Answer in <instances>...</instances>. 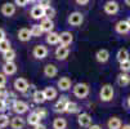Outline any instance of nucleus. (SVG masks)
Segmentation results:
<instances>
[{
	"label": "nucleus",
	"mask_w": 130,
	"mask_h": 129,
	"mask_svg": "<svg viewBox=\"0 0 130 129\" xmlns=\"http://www.w3.org/2000/svg\"><path fill=\"white\" fill-rule=\"evenodd\" d=\"M115 96V90H113V87L111 85V84H104L102 85L101 88V92H99V97L103 102H109V101H112Z\"/></svg>",
	"instance_id": "nucleus-1"
},
{
	"label": "nucleus",
	"mask_w": 130,
	"mask_h": 129,
	"mask_svg": "<svg viewBox=\"0 0 130 129\" xmlns=\"http://www.w3.org/2000/svg\"><path fill=\"white\" fill-rule=\"evenodd\" d=\"M73 94H75V97L83 99V98H86L89 96V92H90V88L88 84L85 83H77L75 84V87H73Z\"/></svg>",
	"instance_id": "nucleus-2"
},
{
	"label": "nucleus",
	"mask_w": 130,
	"mask_h": 129,
	"mask_svg": "<svg viewBox=\"0 0 130 129\" xmlns=\"http://www.w3.org/2000/svg\"><path fill=\"white\" fill-rule=\"evenodd\" d=\"M12 108H13V111L17 114V115H22L25 112L28 111V103H26L25 101H20V99H15L13 103H12Z\"/></svg>",
	"instance_id": "nucleus-3"
},
{
	"label": "nucleus",
	"mask_w": 130,
	"mask_h": 129,
	"mask_svg": "<svg viewBox=\"0 0 130 129\" xmlns=\"http://www.w3.org/2000/svg\"><path fill=\"white\" fill-rule=\"evenodd\" d=\"M48 53H49L48 48L45 45H41V44L34 47V50H32V54L36 60H44L48 56Z\"/></svg>",
	"instance_id": "nucleus-4"
},
{
	"label": "nucleus",
	"mask_w": 130,
	"mask_h": 129,
	"mask_svg": "<svg viewBox=\"0 0 130 129\" xmlns=\"http://www.w3.org/2000/svg\"><path fill=\"white\" fill-rule=\"evenodd\" d=\"M13 85H14V89H15L17 92H20V93H26V92L28 90V87H30L28 81H27L25 78H18V79H15Z\"/></svg>",
	"instance_id": "nucleus-5"
},
{
	"label": "nucleus",
	"mask_w": 130,
	"mask_h": 129,
	"mask_svg": "<svg viewBox=\"0 0 130 129\" xmlns=\"http://www.w3.org/2000/svg\"><path fill=\"white\" fill-rule=\"evenodd\" d=\"M83 21H84V17H83V14H81L80 12H73V13H71V14L68 16V20H67V22H68L71 26H80V25L83 23Z\"/></svg>",
	"instance_id": "nucleus-6"
},
{
	"label": "nucleus",
	"mask_w": 130,
	"mask_h": 129,
	"mask_svg": "<svg viewBox=\"0 0 130 129\" xmlns=\"http://www.w3.org/2000/svg\"><path fill=\"white\" fill-rule=\"evenodd\" d=\"M67 102H68L67 97H66V96H62L57 102L54 103V106H53L54 112H57V114H62V112H64V111H66V105H67Z\"/></svg>",
	"instance_id": "nucleus-7"
},
{
	"label": "nucleus",
	"mask_w": 130,
	"mask_h": 129,
	"mask_svg": "<svg viewBox=\"0 0 130 129\" xmlns=\"http://www.w3.org/2000/svg\"><path fill=\"white\" fill-rule=\"evenodd\" d=\"M119 3L117 2H115V0H109V2H107L104 5H103V9H104V12L107 13V14H109V16H112V14H116L117 12H119Z\"/></svg>",
	"instance_id": "nucleus-8"
},
{
	"label": "nucleus",
	"mask_w": 130,
	"mask_h": 129,
	"mask_svg": "<svg viewBox=\"0 0 130 129\" xmlns=\"http://www.w3.org/2000/svg\"><path fill=\"white\" fill-rule=\"evenodd\" d=\"M91 121H93V119H91V116H90L88 112H80L79 116H77V123H79V125L83 126V128L90 126V125H91Z\"/></svg>",
	"instance_id": "nucleus-9"
},
{
	"label": "nucleus",
	"mask_w": 130,
	"mask_h": 129,
	"mask_svg": "<svg viewBox=\"0 0 130 129\" xmlns=\"http://www.w3.org/2000/svg\"><path fill=\"white\" fill-rule=\"evenodd\" d=\"M73 41V36L70 31H63L59 34V43L61 45H64V47H68L71 45Z\"/></svg>",
	"instance_id": "nucleus-10"
},
{
	"label": "nucleus",
	"mask_w": 130,
	"mask_h": 129,
	"mask_svg": "<svg viewBox=\"0 0 130 129\" xmlns=\"http://www.w3.org/2000/svg\"><path fill=\"white\" fill-rule=\"evenodd\" d=\"M70 54V49L64 45H59L57 49H55V58L58 61H64Z\"/></svg>",
	"instance_id": "nucleus-11"
},
{
	"label": "nucleus",
	"mask_w": 130,
	"mask_h": 129,
	"mask_svg": "<svg viewBox=\"0 0 130 129\" xmlns=\"http://www.w3.org/2000/svg\"><path fill=\"white\" fill-rule=\"evenodd\" d=\"M25 125H26V120L21 115H17V116L12 118V120H10L12 129H23Z\"/></svg>",
	"instance_id": "nucleus-12"
},
{
	"label": "nucleus",
	"mask_w": 130,
	"mask_h": 129,
	"mask_svg": "<svg viewBox=\"0 0 130 129\" xmlns=\"http://www.w3.org/2000/svg\"><path fill=\"white\" fill-rule=\"evenodd\" d=\"M0 12H2V14L5 16V17H12L15 13V5L13 3H4L2 5Z\"/></svg>",
	"instance_id": "nucleus-13"
},
{
	"label": "nucleus",
	"mask_w": 130,
	"mask_h": 129,
	"mask_svg": "<svg viewBox=\"0 0 130 129\" xmlns=\"http://www.w3.org/2000/svg\"><path fill=\"white\" fill-rule=\"evenodd\" d=\"M71 85H72V81H71V79L67 78V76H63V78H61V79L57 81V87H58L59 90H62V92L70 90V89H71Z\"/></svg>",
	"instance_id": "nucleus-14"
},
{
	"label": "nucleus",
	"mask_w": 130,
	"mask_h": 129,
	"mask_svg": "<svg viewBox=\"0 0 130 129\" xmlns=\"http://www.w3.org/2000/svg\"><path fill=\"white\" fill-rule=\"evenodd\" d=\"M3 72L4 75L7 76H10V75H14V74L17 72V65L14 62H5L3 65Z\"/></svg>",
	"instance_id": "nucleus-15"
},
{
	"label": "nucleus",
	"mask_w": 130,
	"mask_h": 129,
	"mask_svg": "<svg viewBox=\"0 0 130 129\" xmlns=\"http://www.w3.org/2000/svg\"><path fill=\"white\" fill-rule=\"evenodd\" d=\"M57 74H58V68L57 66H54L52 63H48L45 67H44V75L49 79L54 78V76H57Z\"/></svg>",
	"instance_id": "nucleus-16"
},
{
	"label": "nucleus",
	"mask_w": 130,
	"mask_h": 129,
	"mask_svg": "<svg viewBox=\"0 0 130 129\" xmlns=\"http://www.w3.org/2000/svg\"><path fill=\"white\" fill-rule=\"evenodd\" d=\"M95 60L99 62V63H106L108 60H109V52L107 49H99L97 53H95Z\"/></svg>",
	"instance_id": "nucleus-17"
},
{
	"label": "nucleus",
	"mask_w": 130,
	"mask_h": 129,
	"mask_svg": "<svg viewBox=\"0 0 130 129\" xmlns=\"http://www.w3.org/2000/svg\"><path fill=\"white\" fill-rule=\"evenodd\" d=\"M40 27H41L43 32H52L54 28V22L50 18H43L40 22Z\"/></svg>",
	"instance_id": "nucleus-18"
},
{
	"label": "nucleus",
	"mask_w": 130,
	"mask_h": 129,
	"mask_svg": "<svg viewBox=\"0 0 130 129\" xmlns=\"http://www.w3.org/2000/svg\"><path fill=\"white\" fill-rule=\"evenodd\" d=\"M115 30L117 34H121V35H125V34H129L130 31V26L127 25L126 21H119L115 26Z\"/></svg>",
	"instance_id": "nucleus-19"
},
{
	"label": "nucleus",
	"mask_w": 130,
	"mask_h": 129,
	"mask_svg": "<svg viewBox=\"0 0 130 129\" xmlns=\"http://www.w3.org/2000/svg\"><path fill=\"white\" fill-rule=\"evenodd\" d=\"M43 93H44V96H45V99H46V101H53V99L57 98L58 92H57V89L53 88V87H46V88L43 90Z\"/></svg>",
	"instance_id": "nucleus-20"
},
{
	"label": "nucleus",
	"mask_w": 130,
	"mask_h": 129,
	"mask_svg": "<svg viewBox=\"0 0 130 129\" xmlns=\"http://www.w3.org/2000/svg\"><path fill=\"white\" fill-rule=\"evenodd\" d=\"M31 17L34 20H43L44 18V8L40 5H35L31 9Z\"/></svg>",
	"instance_id": "nucleus-21"
},
{
	"label": "nucleus",
	"mask_w": 130,
	"mask_h": 129,
	"mask_svg": "<svg viewBox=\"0 0 130 129\" xmlns=\"http://www.w3.org/2000/svg\"><path fill=\"white\" fill-rule=\"evenodd\" d=\"M31 38H32V36H31V32H30L28 28L23 27V28H21L20 31H18V40H20V41L26 43V41H30Z\"/></svg>",
	"instance_id": "nucleus-22"
},
{
	"label": "nucleus",
	"mask_w": 130,
	"mask_h": 129,
	"mask_svg": "<svg viewBox=\"0 0 130 129\" xmlns=\"http://www.w3.org/2000/svg\"><path fill=\"white\" fill-rule=\"evenodd\" d=\"M32 99L35 103H38V105H43L46 99H45V96L43 93V90H38L36 89L34 93H32Z\"/></svg>",
	"instance_id": "nucleus-23"
},
{
	"label": "nucleus",
	"mask_w": 130,
	"mask_h": 129,
	"mask_svg": "<svg viewBox=\"0 0 130 129\" xmlns=\"http://www.w3.org/2000/svg\"><path fill=\"white\" fill-rule=\"evenodd\" d=\"M46 43L50 44V45H57L59 43V34L54 32V31L48 32V35H46Z\"/></svg>",
	"instance_id": "nucleus-24"
},
{
	"label": "nucleus",
	"mask_w": 130,
	"mask_h": 129,
	"mask_svg": "<svg viewBox=\"0 0 130 129\" xmlns=\"http://www.w3.org/2000/svg\"><path fill=\"white\" fill-rule=\"evenodd\" d=\"M40 121H41V119L39 118V115L36 114L35 111L34 112H30V115L27 116V120H26V123L28 125H32V126H36L38 124H40Z\"/></svg>",
	"instance_id": "nucleus-25"
},
{
	"label": "nucleus",
	"mask_w": 130,
	"mask_h": 129,
	"mask_svg": "<svg viewBox=\"0 0 130 129\" xmlns=\"http://www.w3.org/2000/svg\"><path fill=\"white\" fill-rule=\"evenodd\" d=\"M121 125H122V124H121V120H120L119 118H116V116L109 118L108 121H107V126H108V129H120Z\"/></svg>",
	"instance_id": "nucleus-26"
},
{
	"label": "nucleus",
	"mask_w": 130,
	"mask_h": 129,
	"mask_svg": "<svg viewBox=\"0 0 130 129\" xmlns=\"http://www.w3.org/2000/svg\"><path fill=\"white\" fill-rule=\"evenodd\" d=\"M117 83L121 87H126L130 84V75L127 72H121L120 75L117 76Z\"/></svg>",
	"instance_id": "nucleus-27"
},
{
	"label": "nucleus",
	"mask_w": 130,
	"mask_h": 129,
	"mask_svg": "<svg viewBox=\"0 0 130 129\" xmlns=\"http://www.w3.org/2000/svg\"><path fill=\"white\" fill-rule=\"evenodd\" d=\"M67 128V120L63 118H55L53 120V129H66Z\"/></svg>",
	"instance_id": "nucleus-28"
},
{
	"label": "nucleus",
	"mask_w": 130,
	"mask_h": 129,
	"mask_svg": "<svg viewBox=\"0 0 130 129\" xmlns=\"http://www.w3.org/2000/svg\"><path fill=\"white\" fill-rule=\"evenodd\" d=\"M129 52H127V49H120L119 52H117V54H116V60L119 61V63H121V62H124V61H127L129 60Z\"/></svg>",
	"instance_id": "nucleus-29"
},
{
	"label": "nucleus",
	"mask_w": 130,
	"mask_h": 129,
	"mask_svg": "<svg viewBox=\"0 0 130 129\" xmlns=\"http://www.w3.org/2000/svg\"><path fill=\"white\" fill-rule=\"evenodd\" d=\"M79 111H80V110H79V106H77L75 102H71V101L67 102V105H66V111H64V112L76 114V112H79Z\"/></svg>",
	"instance_id": "nucleus-30"
},
{
	"label": "nucleus",
	"mask_w": 130,
	"mask_h": 129,
	"mask_svg": "<svg viewBox=\"0 0 130 129\" xmlns=\"http://www.w3.org/2000/svg\"><path fill=\"white\" fill-rule=\"evenodd\" d=\"M3 58H4L5 62H13L14 58H15V52L10 48L9 50H7V52L3 53Z\"/></svg>",
	"instance_id": "nucleus-31"
},
{
	"label": "nucleus",
	"mask_w": 130,
	"mask_h": 129,
	"mask_svg": "<svg viewBox=\"0 0 130 129\" xmlns=\"http://www.w3.org/2000/svg\"><path fill=\"white\" fill-rule=\"evenodd\" d=\"M30 32H31V36H35V38H39V36H41V34H43V30H41L40 25H34V26L31 27Z\"/></svg>",
	"instance_id": "nucleus-32"
},
{
	"label": "nucleus",
	"mask_w": 130,
	"mask_h": 129,
	"mask_svg": "<svg viewBox=\"0 0 130 129\" xmlns=\"http://www.w3.org/2000/svg\"><path fill=\"white\" fill-rule=\"evenodd\" d=\"M9 125V116L5 114H0V129L7 128Z\"/></svg>",
	"instance_id": "nucleus-33"
},
{
	"label": "nucleus",
	"mask_w": 130,
	"mask_h": 129,
	"mask_svg": "<svg viewBox=\"0 0 130 129\" xmlns=\"http://www.w3.org/2000/svg\"><path fill=\"white\" fill-rule=\"evenodd\" d=\"M9 49H10V41L8 39H4V40L0 41V52L4 53V52H7Z\"/></svg>",
	"instance_id": "nucleus-34"
},
{
	"label": "nucleus",
	"mask_w": 130,
	"mask_h": 129,
	"mask_svg": "<svg viewBox=\"0 0 130 129\" xmlns=\"http://www.w3.org/2000/svg\"><path fill=\"white\" fill-rule=\"evenodd\" d=\"M55 16V10H54V8H52V7H46V8H44V18H52Z\"/></svg>",
	"instance_id": "nucleus-35"
},
{
	"label": "nucleus",
	"mask_w": 130,
	"mask_h": 129,
	"mask_svg": "<svg viewBox=\"0 0 130 129\" xmlns=\"http://www.w3.org/2000/svg\"><path fill=\"white\" fill-rule=\"evenodd\" d=\"M120 70H121V72H129L130 71V60L121 62L120 63Z\"/></svg>",
	"instance_id": "nucleus-36"
},
{
	"label": "nucleus",
	"mask_w": 130,
	"mask_h": 129,
	"mask_svg": "<svg viewBox=\"0 0 130 129\" xmlns=\"http://www.w3.org/2000/svg\"><path fill=\"white\" fill-rule=\"evenodd\" d=\"M35 112L39 115L40 119H44V118L48 115V112H46V110H45V108H36V111H35Z\"/></svg>",
	"instance_id": "nucleus-37"
},
{
	"label": "nucleus",
	"mask_w": 130,
	"mask_h": 129,
	"mask_svg": "<svg viewBox=\"0 0 130 129\" xmlns=\"http://www.w3.org/2000/svg\"><path fill=\"white\" fill-rule=\"evenodd\" d=\"M8 89L5 88V87H0V98H3V99H5L7 97H8Z\"/></svg>",
	"instance_id": "nucleus-38"
},
{
	"label": "nucleus",
	"mask_w": 130,
	"mask_h": 129,
	"mask_svg": "<svg viewBox=\"0 0 130 129\" xmlns=\"http://www.w3.org/2000/svg\"><path fill=\"white\" fill-rule=\"evenodd\" d=\"M27 4H28L27 0H14V5H15V7H21V8H23V7H26Z\"/></svg>",
	"instance_id": "nucleus-39"
},
{
	"label": "nucleus",
	"mask_w": 130,
	"mask_h": 129,
	"mask_svg": "<svg viewBox=\"0 0 130 129\" xmlns=\"http://www.w3.org/2000/svg\"><path fill=\"white\" fill-rule=\"evenodd\" d=\"M7 108H8V107H7V102H5V99L0 98V114H3Z\"/></svg>",
	"instance_id": "nucleus-40"
},
{
	"label": "nucleus",
	"mask_w": 130,
	"mask_h": 129,
	"mask_svg": "<svg viewBox=\"0 0 130 129\" xmlns=\"http://www.w3.org/2000/svg\"><path fill=\"white\" fill-rule=\"evenodd\" d=\"M40 7L43 8H46V7H50V0H39V4Z\"/></svg>",
	"instance_id": "nucleus-41"
},
{
	"label": "nucleus",
	"mask_w": 130,
	"mask_h": 129,
	"mask_svg": "<svg viewBox=\"0 0 130 129\" xmlns=\"http://www.w3.org/2000/svg\"><path fill=\"white\" fill-rule=\"evenodd\" d=\"M7 84V76L4 74H0V87H5Z\"/></svg>",
	"instance_id": "nucleus-42"
},
{
	"label": "nucleus",
	"mask_w": 130,
	"mask_h": 129,
	"mask_svg": "<svg viewBox=\"0 0 130 129\" xmlns=\"http://www.w3.org/2000/svg\"><path fill=\"white\" fill-rule=\"evenodd\" d=\"M5 36H7V35H5V31H4L3 28H0V41L4 40V39H7Z\"/></svg>",
	"instance_id": "nucleus-43"
},
{
	"label": "nucleus",
	"mask_w": 130,
	"mask_h": 129,
	"mask_svg": "<svg viewBox=\"0 0 130 129\" xmlns=\"http://www.w3.org/2000/svg\"><path fill=\"white\" fill-rule=\"evenodd\" d=\"M89 2H90V0H76V3H77L79 5H86Z\"/></svg>",
	"instance_id": "nucleus-44"
},
{
	"label": "nucleus",
	"mask_w": 130,
	"mask_h": 129,
	"mask_svg": "<svg viewBox=\"0 0 130 129\" xmlns=\"http://www.w3.org/2000/svg\"><path fill=\"white\" fill-rule=\"evenodd\" d=\"M88 129H102V126L97 125V124H91L90 126H88Z\"/></svg>",
	"instance_id": "nucleus-45"
},
{
	"label": "nucleus",
	"mask_w": 130,
	"mask_h": 129,
	"mask_svg": "<svg viewBox=\"0 0 130 129\" xmlns=\"http://www.w3.org/2000/svg\"><path fill=\"white\" fill-rule=\"evenodd\" d=\"M34 128H35V129H46V126H45L44 124H41V123H40V124H38L36 126H34Z\"/></svg>",
	"instance_id": "nucleus-46"
},
{
	"label": "nucleus",
	"mask_w": 130,
	"mask_h": 129,
	"mask_svg": "<svg viewBox=\"0 0 130 129\" xmlns=\"http://www.w3.org/2000/svg\"><path fill=\"white\" fill-rule=\"evenodd\" d=\"M120 129H130V124H125V125H121Z\"/></svg>",
	"instance_id": "nucleus-47"
},
{
	"label": "nucleus",
	"mask_w": 130,
	"mask_h": 129,
	"mask_svg": "<svg viewBox=\"0 0 130 129\" xmlns=\"http://www.w3.org/2000/svg\"><path fill=\"white\" fill-rule=\"evenodd\" d=\"M125 4H126V5H129V7H130V0H125Z\"/></svg>",
	"instance_id": "nucleus-48"
},
{
	"label": "nucleus",
	"mask_w": 130,
	"mask_h": 129,
	"mask_svg": "<svg viewBox=\"0 0 130 129\" xmlns=\"http://www.w3.org/2000/svg\"><path fill=\"white\" fill-rule=\"evenodd\" d=\"M27 2H28V3H36L38 0H27Z\"/></svg>",
	"instance_id": "nucleus-49"
},
{
	"label": "nucleus",
	"mask_w": 130,
	"mask_h": 129,
	"mask_svg": "<svg viewBox=\"0 0 130 129\" xmlns=\"http://www.w3.org/2000/svg\"><path fill=\"white\" fill-rule=\"evenodd\" d=\"M127 106L130 107V96H129V98H127Z\"/></svg>",
	"instance_id": "nucleus-50"
},
{
	"label": "nucleus",
	"mask_w": 130,
	"mask_h": 129,
	"mask_svg": "<svg viewBox=\"0 0 130 129\" xmlns=\"http://www.w3.org/2000/svg\"><path fill=\"white\" fill-rule=\"evenodd\" d=\"M126 22H127V25L130 26V18H129V20H126Z\"/></svg>",
	"instance_id": "nucleus-51"
}]
</instances>
